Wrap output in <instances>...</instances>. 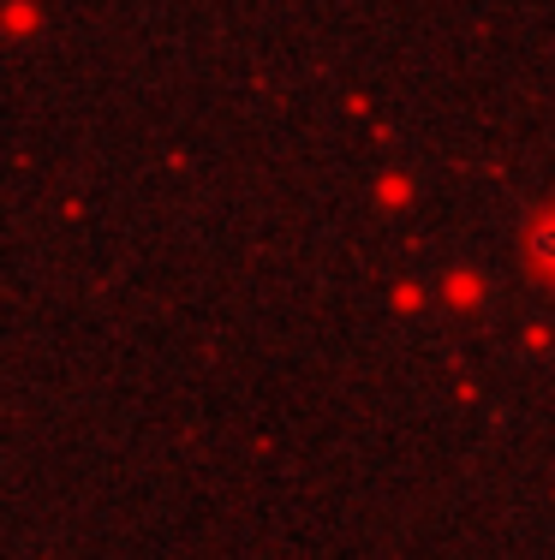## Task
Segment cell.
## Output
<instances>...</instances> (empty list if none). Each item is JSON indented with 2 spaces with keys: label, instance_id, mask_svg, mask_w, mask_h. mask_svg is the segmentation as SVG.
<instances>
[{
  "label": "cell",
  "instance_id": "obj_1",
  "mask_svg": "<svg viewBox=\"0 0 555 560\" xmlns=\"http://www.w3.org/2000/svg\"><path fill=\"white\" fill-rule=\"evenodd\" d=\"M520 250H525V262H532V269L555 275V203L532 209V221H525V233H520Z\"/></svg>",
  "mask_w": 555,
  "mask_h": 560
}]
</instances>
